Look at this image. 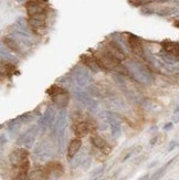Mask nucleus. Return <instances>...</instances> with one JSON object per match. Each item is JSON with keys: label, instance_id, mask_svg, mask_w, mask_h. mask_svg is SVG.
Masks as SVG:
<instances>
[{"label": "nucleus", "instance_id": "obj_1", "mask_svg": "<svg viewBox=\"0 0 179 180\" xmlns=\"http://www.w3.org/2000/svg\"><path fill=\"white\" fill-rule=\"evenodd\" d=\"M93 56L104 71H114L117 72L119 74H122V75H127L128 74L127 68H125L119 60L114 58L113 55H111L106 51L95 52Z\"/></svg>", "mask_w": 179, "mask_h": 180}, {"label": "nucleus", "instance_id": "obj_23", "mask_svg": "<svg viewBox=\"0 0 179 180\" xmlns=\"http://www.w3.org/2000/svg\"><path fill=\"white\" fill-rule=\"evenodd\" d=\"M3 43L7 45V48L10 49L12 52L15 53H20L21 52V49H20V45L18 44V42L16 40H13L11 38H3Z\"/></svg>", "mask_w": 179, "mask_h": 180}, {"label": "nucleus", "instance_id": "obj_34", "mask_svg": "<svg viewBox=\"0 0 179 180\" xmlns=\"http://www.w3.org/2000/svg\"><path fill=\"white\" fill-rule=\"evenodd\" d=\"M173 121H174V123H178L179 122V115L175 116V117L173 118Z\"/></svg>", "mask_w": 179, "mask_h": 180}, {"label": "nucleus", "instance_id": "obj_8", "mask_svg": "<svg viewBox=\"0 0 179 180\" xmlns=\"http://www.w3.org/2000/svg\"><path fill=\"white\" fill-rule=\"evenodd\" d=\"M45 180H55L64 174L63 165L59 161H49L44 167Z\"/></svg>", "mask_w": 179, "mask_h": 180}, {"label": "nucleus", "instance_id": "obj_30", "mask_svg": "<svg viewBox=\"0 0 179 180\" xmlns=\"http://www.w3.org/2000/svg\"><path fill=\"white\" fill-rule=\"evenodd\" d=\"M82 165H83V169H87L90 167V165H91V157H87L86 159H84Z\"/></svg>", "mask_w": 179, "mask_h": 180}, {"label": "nucleus", "instance_id": "obj_13", "mask_svg": "<svg viewBox=\"0 0 179 180\" xmlns=\"http://www.w3.org/2000/svg\"><path fill=\"white\" fill-rule=\"evenodd\" d=\"M33 154H34V156H37L40 160H45V159H48L49 157H51V155H52L51 146L45 142V140H43V142L39 143L38 146L34 148Z\"/></svg>", "mask_w": 179, "mask_h": 180}, {"label": "nucleus", "instance_id": "obj_25", "mask_svg": "<svg viewBox=\"0 0 179 180\" xmlns=\"http://www.w3.org/2000/svg\"><path fill=\"white\" fill-rule=\"evenodd\" d=\"M15 71H16V66H15V64H12V63H8V62L5 63V62L2 61V63H1V73L10 76V75H12V74L15 73Z\"/></svg>", "mask_w": 179, "mask_h": 180}, {"label": "nucleus", "instance_id": "obj_39", "mask_svg": "<svg viewBox=\"0 0 179 180\" xmlns=\"http://www.w3.org/2000/svg\"><path fill=\"white\" fill-rule=\"evenodd\" d=\"M175 26H176L177 28H179V20H177L176 22H175Z\"/></svg>", "mask_w": 179, "mask_h": 180}, {"label": "nucleus", "instance_id": "obj_5", "mask_svg": "<svg viewBox=\"0 0 179 180\" xmlns=\"http://www.w3.org/2000/svg\"><path fill=\"white\" fill-rule=\"evenodd\" d=\"M39 134V126L32 125L30 128H28L24 133H22L21 135L17 139V145L21 146V147L26 148V149H30L32 148L33 144L35 142V138Z\"/></svg>", "mask_w": 179, "mask_h": 180}, {"label": "nucleus", "instance_id": "obj_18", "mask_svg": "<svg viewBox=\"0 0 179 180\" xmlns=\"http://www.w3.org/2000/svg\"><path fill=\"white\" fill-rule=\"evenodd\" d=\"M72 129H73V133L76 135L77 138L85 137V136L91 132V130H90V126H89V124H87L86 121H80V122H76L73 126H72Z\"/></svg>", "mask_w": 179, "mask_h": 180}, {"label": "nucleus", "instance_id": "obj_32", "mask_svg": "<svg viewBox=\"0 0 179 180\" xmlns=\"http://www.w3.org/2000/svg\"><path fill=\"white\" fill-rule=\"evenodd\" d=\"M174 127V123L173 122H169L167 123V124H165L164 125V130H170V129Z\"/></svg>", "mask_w": 179, "mask_h": 180}, {"label": "nucleus", "instance_id": "obj_36", "mask_svg": "<svg viewBox=\"0 0 179 180\" xmlns=\"http://www.w3.org/2000/svg\"><path fill=\"white\" fill-rule=\"evenodd\" d=\"M173 3L175 5V6L179 7V0H173Z\"/></svg>", "mask_w": 179, "mask_h": 180}, {"label": "nucleus", "instance_id": "obj_15", "mask_svg": "<svg viewBox=\"0 0 179 180\" xmlns=\"http://www.w3.org/2000/svg\"><path fill=\"white\" fill-rule=\"evenodd\" d=\"M160 45L165 52L173 55L174 58H176L179 61V42L170 41V40H165L160 42Z\"/></svg>", "mask_w": 179, "mask_h": 180}, {"label": "nucleus", "instance_id": "obj_21", "mask_svg": "<svg viewBox=\"0 0 179 180\" xmlns=\"http://www.w3.org/2000/svg\"><path fill=\"white\" fill-rule=\"evenodd\" d=\"M29 180H45L44 168L35 167L29 172Z\"/></svg>", "mask_w": 179, "mask_h": 180}, {"label": "nucleus", "instance_id": "obj_28", "mask_svg": "<svg viewBox=\"0 0 179 180\" xmlns=\"http://www.w3.org/2000/svg\"><path fill=\"white\" fill-rule=\"evenodd\" d=\"M154 0H128V2L133 5L134 7H141V6H146L149 3L153 2Z\"/></svg>", "mask_w": 179, "mask_h": 180}, {"label": "nucleus", "instance_id": "obj_37", "mask_svg": "<svg viewBox=\"0 0 179 180\" xmlns=\"http://www.w3.org/2000/svg\"><path fill=\"white\" fill-rule=\"evenodd\" d=\"M158 2H167V1H170V0H157Z\"/></svg>", "mask_w": 179, "mask_h": 180}, {"label": "nucleus", "instance_id": "obj_16", "mask_svg": "<svg viewBox=\"0 0 179 180\" xmlns=\"http://www.w3.org/2000/svg\"><path fill=\"white\" fill-rule=\"evenodd\" d=\"M90 140H91V144H92L94 147L99 149V150L102 151V153H104V154L107 155L111 153V150H112V148L109 147V144H107L101 136L92 135L91 136V138H90Z\"/></svg>", "mask_w": 179, "mask_h": 180}, {"label": "nucleus", "instance_id": "obj_17", "mask_svg": "<svg viewBox=\"0 0 179 180\" xmlns=\"http://www.w3.org/2000/svg\"><path fill=\"white\" fill-rule=\"evenodd\" d=\"M107 121H109V127H111V134H112L113 138L117 139L119 136L122 135V126L121 123L117 118H115L114 116L109 112L107 115Z\"/></svg>", "mask_w": 179, "mask_h": 180}, {"label": "nucleus", "instance_id": "obj_31", "mask_svg": "<svg viewBox=\"0 0 179 180\" xmlns=\"http://www.w3.org/2000/svg\"><path fill=\"white\" fill-rule=\"evenodd\" d=\"M177 146H178V144H177L175 140H171V142L169 143V146H168V151H171L173 149H175Z\"/></svg>", "mask_w": 179, "mask_h": 180}, {"label": "nucleus", "instance_id": "obj_20", "mask_svg": "<svg viewBox=\"0 0 179 180\" xmlns=\"http://www.w3.org/2000/svg\"><path fill=\"white\" fill-rule=\"evenodd\" d=\"M81 62L83 63L86 68H89L91 71H93L94 73H97V72L102 71V68L99 66V64L97 63L94 56H90L86 54H82L81 55Z\"/></svg>", "mask_w": 179, "mask_h": 180}, {"label": "nucleus", "instance_id": "obj_11", "mask_svg": "<svg viewBox=\"0 0 179 180\" xmlns=\"http://www.w3.org/2000/svg\"><path fill=\"white\" fill-rule=\"evenodd\" d=\"M29 156L30 153L28 149H26V148L23 147L16 148V149H13L9 154V161L13 167H17V166H19L22 162L28 160Z\"/></svg>", "mask_w": 179, "mask_h": 180}, {"label": "nucleus", "instance_id": "obj_26", "mask_svg": "<svg viewBox=\"0 0 179 180\" xmlns=\"http://www.w3.org/2000/svg\"><path fill=\"white\" fill-rule=\"evenodd\" d=\"M159 56L161 59H163V61L164 62H166L167 64H170V65H173V64H176L177 63V60L176 58H174L173 55H170L169 53H167V52H165L163 50V52H160L159 53Z\"/></svg>", "mask_w": 179, "mask_h": 180}, {"label": "nucleus", "instance_id": "obj_22", "mask_svg": "<svg viewBox=\"0 0 179 180\" xmlns=\"http://www.w3.org/2000/svg\"><path fill=\"white\" fill-rule=\"evenodd\" d=\"M22 124L23 123L22 121H21V118H20V116H18L17 118L11 119V121L7 124V127H8V130H9L11 134H15V133H17L19 130V128L21 127Z\"/></svg>", "mask_w": 179, "mask_h": 180}, {"label": "nucleus", "instance_id": "obj_2", "mask_svg": "<svg viewBox=\"0 0 179 180\" xmlns=\"http://www.w3.org/2000/svg\"><path fill=\"white\" fill-rule=\"evenodd\" d=\"M127 70L128 74H131L132 77H134L138 83L143 85H150L154 82V75L149 71V69L138 62H129Z\"/></svg>", "mask_w": 179, "mask_h": 180}, {"label": "nucleus", "instance_id": "obj_14", "mask_svg": "<svg viewBox=\"0 0 179 180\" xmlns=\"http://www.w3.org/2000/svg\"><path fill=\"white\" fill-rule=\"evenodd\" d=\"M107 53H109L111 55H113L114 58H116L119 61H124L126 59V54L124 53L123 49L119 47L115 41H109L105 47V50Z\"/></svg>", "mask_w": 179, "mask_h": 180}, {"label": "nucleus", "instance_id": "obj_38", "mask_svg": "<svg viewBox=\"0 0 179 180\" xmlns=\"http://www.w3.org/2000/svg\"><path fill=\"white\" fill-rule=\"evenodd\" d=\"M156 164H157V161H154L153 164H151V165H149V168H151V167H153V166H155V165H156Z\"/></svg>", "mask_w": 179, "mask_h": 180}, {"label": "nucleus", "instance_id": "obj_24", "mask_svg": "<svg viewBox=\"0 0 179 180\" xmlns=\"http://www.w3.org/2000/svg\"><path fill=\"white\" fill-rule=\"evenodd\" d=\"M174 159H175V158H173L171 160L168 161V162H167V164L165 165V166H163L161 168H159V169H158V170H157L156 172H154V174L151 175V176H150L149 180H159L160 178H161V177L164 176V175H165V171H166L167 167H168V166H169V165L171 164V162H173Z\"/></svg>", "mask_w": 179, "mask_h": 180}, {"label": "nucleus", "instance_id": "obj_35", "mask_svg": "<svg viewBox=\"0 0 179 180\" xmlns=\"http://www.w3.org/2000/svg\"><path fill=\"white\" fill-rule=\"evenodd\" d=\"M3 144H5V135L1 134V146H3Z\"/></svg>", "mask_w": 179, "mask_h": 180}, {"label": "nucleus", "instance_id": "obj_6", "mask_svg": "<svg viewBox=\"0 0 179 180\" xmlns=\"http://www.w3.org/2000/svg\"><path fill=\"white\" fill-rule=\"evenodd\" d=\"M73 93H74L75 100H76L79 103L82 104L87 111H90V112L95 111L96 107H97V103H96L95 101H94V98H93L87 92H85V91L83 90H80V88H75Z\"/></svg>", "mask_w": 179, "mask_h": 180}, {"label": "nucleus", "instance_id": "obj_29", "mask_svg": "<svg viewBox=\"0 0 179 180\" xmlns=\"http://www.w3.org/2000/svg\"><path fill=\"white\" fill-rule=\"evenodd\" d=\"M85 159L83 156V154L79 155L76 158H73V159H71V167L72 168H76L81 162H83V160Z\"/></svg>", "mask_w": 179, "mask_h": 180}, {"label": "nucleus", "instance_id": "obj_27", "mask_svg": "<svg viewBox=\"0 0 179 180\" xmlns=\"http://www.w3.org/2000/svg\"><path fill=\"white\" fill-rule=\"evenodd\" d=\"M104 170H105V166H104V165L99 168H96L95 170H93L92 174H91V178H92V180H97L99 177H102Z\"/></svg>", "mask_w": 179, "mask_h": 180}, {"label": "nucleus", "instance_id": "obj_9", "mask_svg": "<svg viewBox=\"0 0 179 180\" xmlns=\"http://www.w3.org/2000/svg\"><path fill=\"white\" fill-rule=\"evenodd\" d=\"M72 76H73L75 83L81 87L89 86L91 82H92V76L90 72L85 68H81V66H75L72 70Z\"/></svg>", "mask_w": 179, "mask_h": 180}, {"label": "nucleus", "instance_id": "obj_4", "mask_svg": "<svg viewBox=\"0 0 179 180\" xmlns=\"http://www.w3.org/2000/svg\"><path fill=\"white\" fill-rule=\"evenodd\" d=\"M26 10L29 19L44 21L47 19V7L41 0H29L26 3Z\"/></svg>", "mask_w": 179, "mask_h": 180}, {"label": "nucleus", "instance_id": "obj_10", "mask_svg": "<svg viewBox=\"0 0 179 180\" xmlns=\"http://www.w3.org/2000/svg\"><path fill=\"white\" fill-rule=\"evenodd\" d=\"M57 118H58V116L55 114L54 108L52 106H48L47 109H45V112L43 113V115L40 117L39 126L43 130H45L47 128L53 129V127L55 125V122H57Z\"/></svg>", "mask_w": 179, "mask_h": 180}, {"label": "nucleus", "instance_id": "obj_7", "mask_svg": "<svg viewBox=\"0 0 179 180\" xmlns=\"http://www.w3.org/2000/svg\"><path fill=\"white\" fill-rule=\"evenodd\" d=\"M67 111H65V108L60 109L57 122H55V125L53 127V134L57 136V138L59 140V145H60L61 140L64 137V133H65V129H67Z\"/></svg>", "mask_w": 179, "mask_h": 180}, {"label": "nucleus", "instance_id": "obj_40", "mask_svg": "<svg viewBox=\"0 0 179 180\" xmlns=\"http://www.w3.org/2000/svg\"><path fill=\"white\" fill-rule=\"evenodd\" d=\"M119 180H126V178H125V177L124 178H121V179H119Z\"/></svg>", "mask_w": 179, "mask_h": 180}, {"label": "nucleus", "instance_id": "obj_12", "mask_svg": "<svg viewBox=\"0 0 179 180\" xmlns=\"http://www.w3.org/2000/svg\"><path fill=\"white\" fill-rule=\"evenodd\" d=\"M127 43L129 45V49L131 51L134 53L136 56H143L144 55V48H143V44H142V41L139 40L137 36L135 34H132L129 33L127 36Z\"/></svg>", "mask_w": 179, "mask_h": 180}, {"label": "nucleus", "instance_id": "obj_3", "mask_svg": "<svg viewBox=\"0 0 179 180\" xmlns=\"http://www.w3.org/2000/svg\"><path fill=\"white\" fill-rule=\"evenodd\" d=\"M47 94L51 97L52 102L60 109H63L67 106L70 95H69V92L64 87L57 85V84H53L52 86H50L47 90Z\"/></svg>", "mask_w": 179, "mask_h": 180}, {"label": "nucleus", "instance_id": "obj_19", "mask_svg": "<svg viewBox=\"0 0 179 180\" xmlns=\"http://www.w3.org/2000/svg\"><path fill=\"white\" fill-rule=\"evenodd\" d=\"M81 147H82V140H81V138H73L72 140L70 142V144H69V146H67V157L69 158V159H73L75 156H76V154L80 151Z\"/></svg>", "mask_w": 179, "mask_h": 180}, {"label": "nucleus", "instance_id": "obj_33", "mask_svg": "<svg viewBox=\"0 0 179 180\" xmlns=\"http://www.w3.org/2000/svg\"><path fill=\"white\" fill-rule=\"evenodd\" d=\"M149 178H150V175L149 174H146V175H144L142 178H139L138 180H149Z\"/></svg>", "mask_w": 179, "mask_h": 180}]
</instances>
